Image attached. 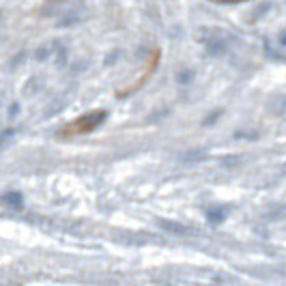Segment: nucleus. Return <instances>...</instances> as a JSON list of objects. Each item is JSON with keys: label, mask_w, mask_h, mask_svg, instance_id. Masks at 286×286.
<instances>
[{"label": "nucleus", "mask_w": 286, "mask_h": 286, "mask_svg": "<svg viewBox=\"0 0 286 286\" xmlns=\"http://www.w3.org/2000/svg\"><path fill=\"white\" fill-rule=\"evenodd\" d=\"M101 118H104V114L101 112H97V114H88V116H82L77 118V121L69 123L67 129H65V136H75V134H84L88 132V129H93L95 125H97Z\"/></svg>", "instance_id": "1"}]
</instances>
